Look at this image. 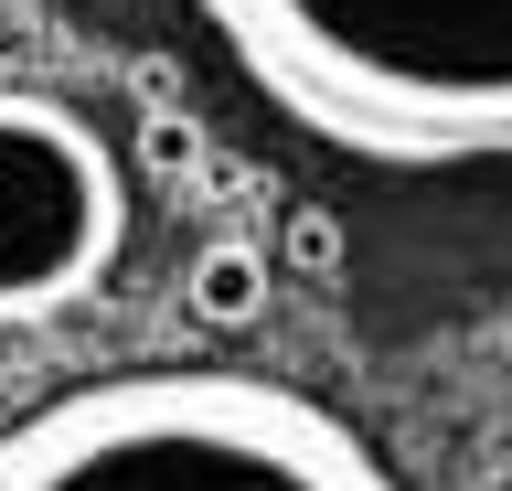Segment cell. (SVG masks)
<instances>
[{
    "label": "cell",
    "instance_id": "cell-5",
    "mask_svg": "<svg viewBox=\"0 0 512 491\" xmlns=\"http://www.w3.org/2000/svg\"><path fill=\"white\" fill-rule=\"evenodd\" d=\"M278 267H299V278H342V214L331 203H288V225H278Z\"/></svg>",
    "mask_w": 512,
    "mask_h": 491
},
{
    "label": "cell",
    "instance_id": "cell-3",
    "mask_svg": "<svg viewBox=\"0 0 512 491\" xmlns=\"http://www.w3.org/2000/svg\"><path fill=\"white\" fill-rule=\"evenodd\" d=\"M128 257V171L86 107L0 86V331L86 310Z\"/></svg>",
    "mask_w": 512,
    "mask_h": 491
},
{
    "label": "cell",
    "instance_id": "cell-4",
    "mask_svg": "<svg viewBox=\"0 0 512 491\" xmlns=\"http://www.w3.org/2000/svg\"><path fill=\"white\" fill-rule=\"evenodd\" d=\"M267 299H278V257H267L256 235H214V246H192L182 310H192L203 331H256V321H267Z\"/></svg>",
    "mask_w": 512,
    "mask_h": 491
},
{
    "label": "cell",
    "instance_id": "cell-1",
    "mask_svg": "<svg viewBox=\"0 0 512 491\" xmlns=\"http://www.w3.org/2000/svg\"><path fill=\"white\" fill-rule=\"evenodd\" d=\"M246 86L374 171L512 161V0H192Z\"/></svg>",
    "mask_w": 512,
    "mask_h": 491
},
{
    "label": "cell",
    "instance_id": "cell-2",
    "mask_svg": "<svg viewBox=\"0 0 512 491\" xmlns=\"http://www.w3.org/2000/svg\"><path fill=\"white\" fill-rule=\"evenodd\" d=\"M0 491H395V470L278 374L128 363L0 427Z\"/></svg>",
    "mask_w": 512,
    "mask_h": 491
}]
</instances>
